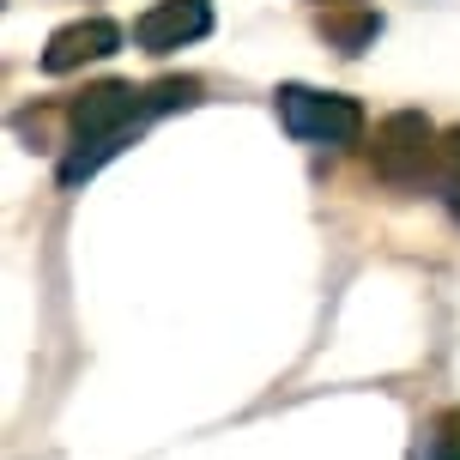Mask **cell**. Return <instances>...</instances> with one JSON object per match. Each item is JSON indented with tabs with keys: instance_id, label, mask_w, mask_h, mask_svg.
Returning <instances> with one entry per match:
<instances>
[{
	"instance_id": "8992f818",
	"label": "cell",
	"mask_w": 460,
	"mask_h": 460,
	"mask_svg": "<svg viewBox=\"0 0 460 460\" xmlns=\"http://www.w3.org/2000/svg\"><path fill=\"white\" fill-rule=\"evenodd\" d=\"M322 37L327 43H340L345 55H364L376 37H382V19L376 13H351V19H322Z\"/></svg>"
},
{
	"instance_id": "6da1fadb",
	"label": "cell",
	"mask_w": 460,
	"mask_h": 460,
	"mask_svg": "<svg viewBox=\"0 0 460 460\" xmlns=\"http://www.w3.org/2000/svg\"><path fill=\"white\" fill-rule=\"evenodd\" d=\"M279 121L291 139H309V146H351L364 134L358 97L315 92V85H279Z\"/></svg>"
},
{
	"instance_id": "52a82bcc",
	"label": "cell",
	"mask_w": 460,
	"mask_h": 460,
	"mask_svg": "<svg viewBox=\"0 0 460 460\" xmlns=\"http://www.w3.org/2000/svg\"><path fill=\"white\" fill-rule=\"evenodd\" d=\"M437 460H460V437H442L437 442Z\"/></svg>"
},
{
	"instance_id": "7a4b0ae2",
	"label": "cell",
	"mask_w": 460,
	"mask_h": 460,
	"mask_svg": "<svg viewBox=\"0 0 460 460\" xmlns=\"http://www.w3.org/2000/svg\"><path fill=\"white\" fill-rule=\"evenodd\" d=\"M424 170H437V128L418 110H400L376 128V176L388 188H418Z\"/></svg>"
},
{
	"instance_id": "3957f363",
	"label": "cell",
	"mask_w": 460,
	"mask_h": 460,
	"mask_svg": "<svg viewBox=\"0 0 460 460\" xmlns=\"http://www.w3.org/2000/svg\"><path fill=\"white\" fill-rule=\"evenodd\" d=\"M152 115H158L152 92H139L128 79H103L67 110V121H73V139H110V134H139Z\"/></svg>"
},
{
	"instance_id": "277c9868",
	"label": "cell",
	"mask_w": 460,
	"mask_h": 460,
	"mask_svg": "<svg viewBox=\"0 0 460 460\" xmlns=\"http://www.w3.org/2000/svg\"><path fill=\"white\" fill-rule=\"evenodd\" d=\"M207 31H212L207 0H158V6L134 24V43L146 49V55H170V49H182V43H200Z\"/></svg>"
},
{
	"instance_id": "5b68a950",
	"label": "cell",
	"mask_w": 460,
	"mask_h": 460,
	"mask_svg": "<svg viewBox=\"0 0 460 460\" xmlns=\"http://www.w3.org/2000/svg\"><path fill=\"white\" fill-rule=\"evenodd\" d=\"M115 49H121V24L115 19H73V24H61V31L49 37L43 73H73V67H85V61L115 55Z\"/></svg>"
}]
</instances>
